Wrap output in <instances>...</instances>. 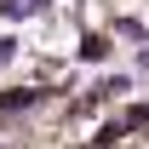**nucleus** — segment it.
Listing matches in <instances>:
<instances>
[{
    "mask_svg": "<svg viewBox=\"0 0 149 149\" xmlns=\"http://www.w3.org/2000/svg\"><path fill=\"white\" fill-rule=\"evenodd\" d=\"M35 97H40V92H6V97H0V115H17V109H29Z\"/></svg>",
    "mask_w": 149,
    "mask_h": 149,
    "instance_id": "obj_1",
    "label": "nucleus"
},
{
    "mask_svg": "<svg viewBox=\"0 0 149 149\" xmlns=\"http://www.w3.org/2000/svg\"><path fill=\"white\" fill-rule=\"evenodd\" d=\"M0 12H6V17H29V6H23V0H0Z\"/></svg>",
    "mask_w": 149,
    "mask_h": 149,
    "instance_id": "obj_2",
    "label": "nucleus"
},
{
    "mask_svg": "<svg viewBox=\"0 0 149 149\" xmlns=\"http://www.w3.org/2000/svg\"><path fill=\"white\" fill-rule=\"evenodd\" d=\"M138 69H143V74H149V46H143V52H138Z\"/></svg>",
    "mask_w": 149,
    "mask_h": 149,
    "instance_id": "obj_3",
    "label": "nucleus"
}]
</instances>
